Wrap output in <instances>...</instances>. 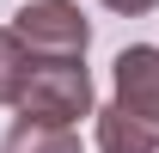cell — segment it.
Segmentation results:
<instances>
[{"mask_svg": "<svg viewBox=\"0 0 159 153\" xmlns=\"http://www.w3.org/2000/svg\"><path fill=\"white\" fill-rule=\"evenodd\" d=\"M19 116L74 129L80 116H92V74L86 61H31L19 86Z\"/></svg>", "mask_w": 159, "mask_h": 153, "instance_id": "cell-1", "label": "cell"}, {"mask_svg": "<svg viewBox=\"0 0 159 153\" xmlns=\"http://www.w3.org/2000/svg\"><path fill=\"white\" fill-rule=\"evenodd\" d=\"M12 37L25 43L31 61H80L92 43V25L80 12V0H31L12 19Z\"/></svg>", "mask_w": 159, "mask_h": 153, "instance_id": "cell-2", "label": "cell"}, {"mask_svg": "<svg viewBox=\"0 0 159 153\" xmlns=\"http://www.w3.org/2000/svg\"><path fill=\"white\" fill-rule=\"evenodd\" d=\"M110 74H116V104H122V110L159 123V49H153V43L122 49Z\"/></svg>", "mask_w": 159, "mask_h": 153, "instance_id": "cell-3", "label": "cell"}, {"mask_svg": "<svg viewBox=\"0 0 159 153\" xmlns=\"http://www.w3.org/2000/svg\"><path fill=\"white\" fill-rule=\"evenodd\" d=\"M98 116V153H159V123L129 116L122 104H104Z\"/></svg>", "mask_w": 159, "mask_h": 153, "instance_id": "cell-4", "label": "cell"}, {"mask_svg": "<svg viewBox=\"0 0 159 153\" xmlns=\"http://www.w3.org/2000/svg\"><path fill=\"white\" fill-rule=\"evenodd\" d=\"M0 153H80V135L74 129H55V123L19 116V123L6 129V141H0Z\"/></svg>", "mask_w": 159, "mask_h": 153, "instance_id": "cell-5", "label": "cell"}, {"mask_svg": "<svg viewBox=\"0 0 159 153\" xmlns=\"http://www.w3.org/2000/svg\"><path fill=\"white\" fill-rule=\"evenodd\" d=\"M25 67H31V55H25V43L12 37V25H0V104H19Z\"/></svg>", "mask_w": 159, "mask_h": 153, "instance_id": "cell-6", "label": "cell"}, {"mask_svg": "<svg viewBox=\"0 0 159 153\" xmlns=\"http://www.w3.org/2000/svg\"><path fill=\"white\" fill-rule=\"evenodd\" d=\"M104 6H110V12H122V19H135V12H153L159 0H104Z\"/></svg>", "mask_w": 159, "mask_h": 153, "instance_id": "cell-7", "label": "cell"}]
</instances>
